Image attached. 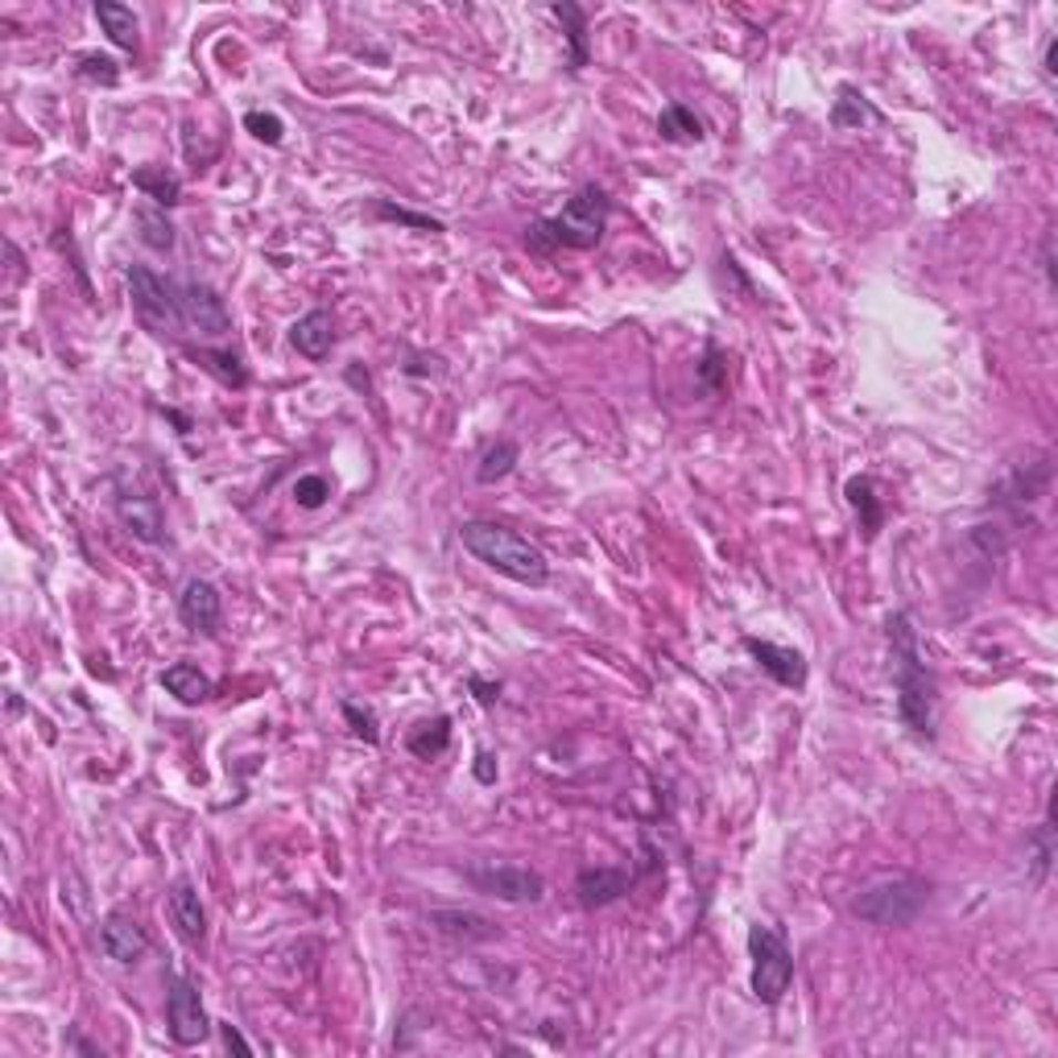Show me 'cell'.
I'll return each instance as SVG.
<instances>
[{
	"label": "cell",
	"instance_id": "obj_1",
	"mask_svg": "<svg viewBox=\"0 0 1058 1058\" xmlns=\"http://www.w3.org/2000/svg\"><path fill=\"white\" fill-rule=\"evenodd\" d=\"M889 649H893V687H898V715L918 741H934V679L922 658L914 617H889Z\"/></svg>",
	"mask_w": 1058,
	"mask_h": 1058
},
{
	"label": "cell",
	"instance_id": "obj_2",
	"mask_svg": "<svg viewBox=\"0 0 1058 1058\" xmlns=\"http://www.w3.org/2000/svg\"><path fill=\"white\" fill-rule=\"evenodd\" d=\"M608 216H612V203L600 187H584L575 190L567 199V207L558 216H542L525 228V249L530 253H558V249H596L608 232Z\"/></svg>",
	"mask_w": 1058,
	"mask_h": 1058
},
{
	"label": "cell",
	"instance_id": "obj_3",
	"mask_svg": "<svg viewBox=\"0 0 1058 1058\" xmlns=\"http://www.w3.org/2000/svg\"><path fill=\"white\" fill-rule=\"evenodd\" d=\"M459 542L463 551L472 554L475 563L492 567L496 575H505L513 584L525 587H546L551 579V563L546 554L537 551L530 537H522L517 530L496 522H463L459 525Z\"/></svg>",
	"mask_w": 1058,
	"mask_h": 1058
},
{
	"label": "cell",
	"instance_id": "obj_4",
	"mask_svg": "<svg viewBox=\"0 0 1058 1058\" xmlns=\"http://www.w3.org/2000/svg\"><path fill=\"white\" fill-rule=\"evenodd\" d=\"M931 901V881L922 877H884V881H872L860 898L852 901V914L872 922V926H910Z\"/></svg>",
	"mask_w": 1058,
	"mask_h": 1058
},
{
	"label": "cell",
	"instance_id": "obj_5",
	"mask_svg": "<svg viewBox=\"0 0 1058 1058\" xmlns=\"http://www.w3.org/2000/svg\"><path fill=\"white\" fill-rule=\"evenodd\" d=\"M748 955H753V980L748 988L761 1005H782V996L794 984V951L777 926H748Z\"/></svg>",
	"mask_w": 1058,
	"mask_h": 1058
},
{
	"label": "cell",
	"instance_id": "obj_6",
	"mask_svg": "<svg viewBox=\"0 0 1058 1058\" xmlns=\"http://www.w3.org/2000/svg\"><path fill=\"white\" fill-rule=\"evenodd\" d=\"M128 298L133 311L149 332H182V311H178V282L154 273L149 265H128Z\"/></svg>",
	"mask_w": 1058,
	"mask_h": 1058
},
{
	"label": "cell",
	"instance_id": "obj_7",
	"mask_svg": "<svg viewBox=\"0 0 1058 1058\" xmlns=\"http://www.w3.org/2000/svg\"><path fill=\"white\" fill-rule=\"evenodd\" d=\"M166 1029H170V1038L178 1046H199L211 1034L203 996L195 988V980L178 976V972L170 976V988H166Z\"/></svg>",
	"mask_w": 1058,
	"mask_h": 1058
},
{
	"label": "cell",
	"instance_id": "obj_8",
	"mask_svg": "<svg viewBox=\"0 0 1058 1058\" xmlns=\"http://www.w3.org/2000/svg\"><path fill=\"white\" fill-rule=\"evenodd\" d=\"M178 311H182V332H195L203 339H220L232 332L228 306L207 282H178Z\"/></svg>",
	"mask_w": 1058,
	"mask_h": 1058
},
{
	"label": "cell",
	"instance_id": "obj_9",
	"mask_svg": "<svg viewBox=\"0 0 1058 1058\" xmlns=\"http://www.w3.org/2000/svg\"><path fill=\"white\" fill-rule=\"evenodd\" d=\"M468 881H472L480 893H489V898L496 901H513V905L542 901V893H546L542 872L522 869V865H475V869H468Z\"/></svg>",
	"mask_w": 1058,
	"mask_h": 1058
},
{
	"label": "cell",
	"instance_id": "obj_10",
	"mask_svg": "<svg viewBox=\"0 0 1058 1058\" xmlns=\"http://www.w3.org/2000/svg\"><path fill=\"white\" fill-rule=\"evenodd\" d=\"M99 951L108 955L112 964H142V955L149 951V934L142 931V922L133 914H125V910H116V914L104 918V926H99Z\"/></svg>",
	"mask_w": 1058,
	"mask_h": 1058
},
{
	"label": "cell",
	"instance_id": "obj_11",
	"mask_svg": "<svg viewBox=\"0 0 1058 1058\" xmlns=\"http://www.w3.org/2000/svg\"><path fill=\"white\" fill-rule=\"evenodd\" d=\"M116 517L128 525V534L149 546L166 542V513H161L158 496H149V492H116Z\"/></svg>",
	"mask_w": 1058,
	"mask_h": 1058
},
{
	"label": "cell",
	"instance_id": "obj_12",
	"mask_svg": "<svg viewBox=\"0 0 1058 1058\" xmlns=\"http://www.w3.org/2000/svg\"><path fill=\"white\" fill-rule=\"evenodd\" d=\"M744 649L753 653V662H757L774 682L794 687V691H803L806 687V658L798 653V649L774 646V641H761V637H744Z\"/></svg>",
	"mask_w": 1058,
	"mask_h": 1058
},
{
	"label": "cell",
	"instance_id": "obj_13",
	"mask_svg": "<svg viewBox=\"0 0 1058 1058\" xmlns=\"http://www.w3.org/2000/svg\"><path fill=\"white\" fill-rule=\"evenodd\" d=\"M223 617V600H220V587L207 584V579H190L178 596V620L187 625L190 632H216Z\"/></svg>",
	"mask_w": 1058,
	"mask_h": 1058
},
{
	"label": "cell",
	"instance_id": "obj_14",
	"mask_svg": "<svg viewBox=\"0 0 1058 1058\" xmlns=\"http://www.w3.org/2000/svg\"><path fill=\"white\" fill-rule=\"evenodd\" d=\"M632 884H637V872L629 869H579L575 893H579L584 910H600V905H612L617 898H625Z\"/></svg>",
	"mask_w": 1058,
	"mask_h": 1058
},
{
	"label": "cell",
	"instance_id": "obj_15",
	"mask_svg": "<svg viewBox=\"0 0 1058 1058\" xmlns=\"http://www.w3.org/2000/svg\"><path fill=\"white\" fill-rule=\"evenodd\" d=\"M290 344L298 348L306 360H327L335 348V318L332 311H311L290 327Z\"/></svg>",
	"mask_w": 1058,
	"mask_h": 1058
},
{
	"label": "cell",
	"instance_id": "obj_16",
	"mask_svg": "<svg viewBox=\"0 0 1058 1058\" xmlns=\"http://www.w3.org/2000/svg\"><path fill=\"white\" fill-rule=\"evenodd\" d=\"M170 922H175V931L182 934L187 943H203L207 910L190 881H178L175 889H170Z\"/></svg>",
	"mask_w": 1058,
	"mask_h": 1058
},
{
	"label": "cell",
	"instance_id": "obj_17",
	"mask_svg": "<svg viewBox=\"0 0 1058 1058\" xmlns=\"http://www.w3.org/2000/svg\"><path fill=\"white\" fill-rule=\"evenodd\" d=\"M158 682L178 699V703H187V708H195V703H203V699L211 695V679H207L199 666H190V662L166 666V670L158 674Z\"/></svg>",
	"mask_w": 1058,
	"mask_h": 1058
},
{
	"label": "cell",
	"instance_id": "obj_18",
	"mask_svg": "<svg viewBox=\"0 0 1058 1058\" xmlns=\"http://www.w3.org/2000/svg\"><path fill=\"white\" fill-rule=\"evenodd\" d=\"M848 505L856 509V517H860V530H865V537H877L884 525V505L881 496H877V484H872V475H852L848 480Z\"/></svg>",
	"mask_w": 1058,
	"mask_h": 1058
},
{
	"label": "cell",
	"instance_id": "obj_19",
	"mask_svg": "<svg viewBox=\"0 0 1058 1058\" xmlns=\"http://www.w3.org/2000/svg\"><path fill=\"white\" fill-rule=\"evenodd\" d=\"M884 116L877 108H872L869 99H865V92H856V87H839L836 92V104H831V125L844 128V133H852V128H865V125H881Z\"/></svg>",
	"mask_w": 1058,
	"mask_h": 1058
},
{
	"label": "cell",
	"instance_id": "obj_20",
	"mask_svg": "<svg viewBox=\"0 0 1058 1058\" xmlns=\"http://www.w3.org/2000/svg\"><path fill=\"white\" fill-rule=\"evenodd\" d=\"M92 13H95V21L104 25V33H108L116 46H121V50H137V42H142V38H137V30H142V25H137V13H133L128 4H116V0H95Z\"/></svg>",
	"mask_w": 1058,
	"mask_h": 1058
},
{
	"label": "cell",
	"instance_id": "obj_21",
	"mask_svg": "<svg viewBox=\"0 0 1058 1058\" xmlns=\"http://www.w3.org/2000/svg\"><path fill=\"white\" fill-rule=\"evenodd\" d=\"M406 748H410L418 761H434L451 748V715H434V720H422V724L410 727L406 736Z\"/></svg>",
	"mask_w": 1058,
	"mask_h": 1058
},
{
	"label": "cell",
	"instance_id": "obj_22",
	"mask_svg": "<svg viewBox=\"0 0 1058 1058\" xmlns=\"http://www.w3.org/2000/svg\"><path fill=\"white\" fill-rule=\"evenodd\" d=\"M430 926H439L442 934H451V939H463V943H480V939H492L489 918L472 914V910H434V914H430Z\"/></svg>",
	"mask_w": 1058,
	"mask_h": 1058
},
{
	"label": "cell",
	"instance_id": "obj_23",
	"mask_svg": "<svg viewBox=\"0 0 1058 1058\" xmlns=\"http://www.w3.org/2000/svg\"><path fill=\"white\" fill-rule=\"evenodd\" d=\"M658 133H662V142L695 145L703 142V121L687 104H666V112L658 116Z\"/></svg>",
	"mask_w": 1058,
	"mask_h": 1058
},
{
	"label": "cell",
	"instance_id": "obj_24",
	"mask_svg": "<svg viewBox=\"0 0 1058 1058\" xmlns=\"http://www.w3.org/2000/svg\"><path fill=\"white\" fill-rule=\"evenodd\" d=\"M133 187L142 190L145 199H154V207H175L182 199V182L175 175H166L161 166H145L133 175Z\"/></svg>",
	"mask_w": 1058,
	"mask_h": 1058
},
{
	"label": "cell",
	"instance_id": "obj_25",
	"mask_svg": "<svg viewBox=\"0 0 1058 1058\" xmlns=\"http://www.w3.org/2000/svg\"><path fill=\"white\" fill-rule=\"evenodd\" d=\"M517 459H522V447L513 439H501L492 442L489 451L480 455V468H475V480L480 484H496V480H505L513 468H517Z\"/></svg>",
	"mask_w": 1058,
	"mask_h": 1058
},
{
	"label": "cell",
	"instance_id": "obj_26",
	"mask_svg": "<svg viewBox=\"0 0 1058 1058\" xmlns=\"http://www.w3.org/2000/svg\"><path fill=\"white\" fill-rule=\"evenodd\" d=\"M195 364H203L207 373H216V377H220L223 385H232V389H244V385H249V368L240 364L237 352L199 348V352H195Z\"/></svg>",
	"mask_w": 1058,
	"mask_h": 1058
},
{
	"label": "cell",
	"instance_id": "obj_27",
	"mask_svg": "<svg viewBox=\"0 0 1058 1058\" xmlns=\"http://www.w3.org/2000/svg\"><path fill=\"white\" fill-rule=\"evenodd\" d=\"M137 223H142V240L158 253L175 249V223L166 220V207H137Z\"/></svg>",
	"mask_w": 1058,
	"mask_h": 1058
},
{
	"label": "cell",
	"instance_id": "obj_28",
	"mask_svg": "<svg viewBox=\"0 0 1058 1058\" xmlns=\"http://www.w3.org/2000/svg\"><path fill=\"white\" fill-rule=\"evenodd\" d=\"M373 216L377 220H389V223H406V228H413V232H447L442 228V220H434V216H418V211H410V207H397L389 203V199H377V207H373Z\"/></svg>",
	"mask_w": 1058,
	"mask_h": 1058
},
{
	"label": "cell",
	"instance_id": "obj_29",
	"mask_svg": "<svg viewBox=\"0 0 1058 1058\" xmlns=\"http://www.w3.org/2000/svg\"><path fill=\"white\" fill-rule=\"evenodd\" d=\"M1034 881H1046V872H1050V860H1055V819H1050V810H1046L1043 827L1034 831Z\"/></svg>",
	"mask_w": 1058,
	"mask_h": 1058
},
{
	"label": "cell",
	"instance_id": "obj_30",
	"mask_svg": "<svg viewBox=\"0 0 1058 1058\" xmlns=\"http://www.w3.org/2000/svg\"><path fill=\"white\" fill-rule=\"evenodd\" d=\"M344 720H348V727H352V736L356 741H364V744H377L380 741V720H377V711L373 708H360V703H344Z\"/></svg>",
	"mask_w": 1058,
	"mask_h": 1058
},
{
	"label": "cell",
	"instance_id": "obj_31",
	"mask_svg": "<svg viewBox=\"0 0 1058 1058\" xmlns=\"http://www.w3.org/2000/svg\"><path fill=\"white\" fill-rule=\"evenodd\" d=\"M75 75L87 83H99V87H116V83H121V71H116V63H112L108 54H83Z\"/></svg>",
	"mask_w": 1058,
	"mask_h": 1058
},
{
	"label": "cell",
	"instance_id": "obj_32",
	"mask_svg": "<svg viewBox=\"0 0 1058 1058\" xmlns=\"http://www.w3.org/2000/svg\"><path fill=\"white\" fill-rule=\"evenodd\" d=\"M554 17H563V21H570V46H575V54H570V71H584V63H587V46H584V9H579V4H554Z\"/></svg>",
	"mask_w": 1058,
	"mask_h": 1058
},
{
	"label": "cell",
	"instance_id": "obj_33",
	"mask_svg": "<svg viewBox=\"0 0 1058 1058\" xmlns=\"http://www.w3.org/2000/svg\"><path fill=\"white\" fill-rule=\"evenodd\" d=\"M244 128L253 133L256 142H265V145H282V137H285L282 116H273V112H261V108L244 112Z\"/></svg>",
	"mask_w": 1058,
	"mask_h": 1058
},
{
	"label": "cell",
	"instance_id": "obj_34",
	"mask_svg": "<svg viewBox=\"0 0 1058 1058\" xmlns=\"http://www.w3.org/2000/svg\"><path fill=\"white\" fill-rule=\"evenodd\" d=\"M294 501H298L302 509L327 505V501H332V484H327V475H298V484H294Z\"/></svg>",
	"mask_w": 1058,
	"mask_h": 1058
},
{
	"label": "cell",
	"instance_id": "obj_35",
	"mask_svg": "<svg viewBox=\"0 0 1058 1058\" xmlns=\"http://www.w3.org/2000/svg\"><path fill=\"white\" fill-rule=\"evenodd\" d=\"M724 352L715 348V344H708V352H703V364H699V380H703V389H724Z\"/></svg>",
	"mask_w": 1058,
	"mask_h": 1058
},
{
	"label": "cell",
	"instance_id": "obj_36",
	"mask_svg": "<svg viewBox=\"0 0 1058 1058\" xmlns=\"http://www.w3.org/2000/svg\"><path fill=\"white\" fill-rule=\"evenodd\" d=\"M720 269H724L727 277L736 282V290H741V294H753V285H748V277H744V273H741V265H736V256L724 253V256H720Z\"/></svg>",
	"mask_w": 1058,
	"mask_h": 1058
},
{
	"label": "cell",
	"instance_id": "obj_37",
	"mask_svg": "<svg viewBox=\"0 0 1058 1058\" xmlns=\"http://www.w3.org/2000/svg\"><path fill=\"white\" fill-rule=\"evenodd\" d=\"M220 1038H223V1046H228V1050H237V1055H244V1058L253 1055V1046L244 1043V1034H240L237 1026H220Z\"/></svg>",
	"mask_w": 1058,
	"mask_h": 1058
},
{
	"label": "cell",
	"instance_id": "obj_38",
	"mask_svg": "<svg viewBox=\"0 0 1058 1058\" xmlns=\"http://www.w3.org/2000/svg\"><path fill=\"white\" fill-rule=\"evenodd\" d=\"M1043 273H1046V285L1055 290V232L1043 237Z\"/></svg>",
	"mask_w": 1058,
	"mask_h": 1058
},
{
	"label": "cell",
	"instance_id": "obj_39",
	"mask_svg": "<svg viewBox=\"0 0 1058 1058\" xmlns=\"http://www.w3.org/2000/svg\"><path fill=\"white\" fill-rule=\"evenodd\" d=\"M468 687L475 691L480 703H496V699H501V687H496V682H484V679H475V674L468 679Z\"/></svg>",
	"mask_w": 1058,
	"mask_h": 1058
},
{
	"label": "cell",
	"instance_id": "obj_40",
	"mask_svg": "<svg viewBox=\"0 0 1058 1058\" xmlns=\"http://www.w3.org/2000/svg\"><path fill=\"white\" fill-rule=\"evenodd\" d=\"M475 777H480L484 786H492V782H496V765H492L489 753H480V757H475Z\"/></svg>",
	"mask_w": 1058,
	"mask_h": 1058
},
{
	"label": "cell",
	"instance_id": "obj_41",
	"mask_svg": "<svg viewBox=\"0 0 1058 1058\" xmlns=\"http://www.w3.org/2000/svg\"><path fill=\"white\" fill-rule=\"evenodd\" d=\"M1055 59H1058V38H1050V42H1046V54H1043L1046 80H1055V75H1058V71H1055Z\"/></svg>",
	"mask_w": 1058,
	"mask_h": 1058
},
{
	"label": "cell",
	"instance_id": "obj_42",
	"mask_svg": "<svg viewBox=\"0 0 1058 1058\" xmlns=\"http://www.w3.org/2000/svg\"><path fill=\"white\" fill-rule=\"evenodd\" d=\"M66 1046H71V1050H83V1055H99V1046H92V1043H83V1038H80V1034H71V1038H66Z\"/></svg>",
	"mask_w": 1058,
	"mask_h": 1058
}]
</instances>
